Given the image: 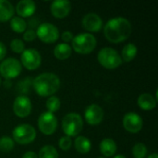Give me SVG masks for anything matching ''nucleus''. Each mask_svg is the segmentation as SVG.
<instances>
[{"instance_id": "1", "label": "nucleus", "mask_w": 158, "mask_h": 158, "mask_svg": "<svg viewBox=\"0 0 158 158\" xmlns=\"http://www.w3.org/2000/svg\"><path fill=\"white\" fill-rule=\"evenodd\" d=\"M132 31L131 22L121 17L109 19L104 27V35L107 41L118 44L126 41Z\"/></svg>"}, {"instance_id": "2", "label": "nucleus", "mask_w": 158, "mask_h": 158, "mask_svg": "<svg viewBox=\"0 0 158 158\" xmlns=\"http://www.w3.org/2000/svg\"><path fill=\"white\" fill-rule=\"evenodd\" d=\"M35 93L42 96L47 97L55 94L60 88V80L57 75L52 72H44L38 75L32 82Z\"/></svg>"}, {"instance_id": "3", "label": "nucleus", "mask_w": 158, "mask_h": 158, "mask_svg": "<svg viewBox=\"0 0 158 158\" xmlns=\"http://www.w3.org/2000/svg\"><path fill=\"white\" fill-rule=\"evenodd\" d=\"M95 37L89 32H82L73 37L71 41L72 49L81 55H88L96 47Z\"/></svg>"}, {"instance_id": "4", "label": "nucleus", "mask_w": 158, "mask_h": 158, "mask_svg": "<svg viewBox=\"0 0 158 158\" xmlns=\"http://www.w3.org/2000/svg\"><path fill=\"white\" fill-rule=\"evenodd\" d=\"M97 60L102 67L107 69H118L122 64L119 53L111 47L102 48L97 55Z\"/></svg>"}, {"instance_id": "5", "label": "nucleus", "mask_w": 158, "mask_h": 158, "mask_svg": "<svg viewBox=\"0 0 158 158\" xmlns=\"http://www.w3.org/2000/svg\"><path fill=\"white\" fill-rule=\"evenodd\" d=\"M83 129V119L77 113H69L62 119V130L68 137L78 136Z\"/></svg>"}, {"instance_id": "6", "label": "nucleus", "mask_w": 158, "mask_h": 158, "mask_svg": "<svg viewBox=\"0 0 158 158\" xmlns=\"http://www.w3.org/2000/svg\"><path fill=\"white\" fill-rule=\"evenodd\" d=\"M12 138V140L19 144H29L35 140L36 131L30 124H20L14 128Z\"/></svg>"}, {"instance_id": "7", "label": "nucleus", "mask_w": 158, "mask_h": 158, "mask_svg": "<svg viewBox=\"0 0 158 158\" xmlns=\"http://www.w3.org/2000/svg\"><path fill=\"white\" fill-rule=\"evenodd\" d=\"M22 70L20 62L15 57H8L4 59L0 64V74L6 80L17 78Z\"/></svg>"}, {"instance_id": "8", "label": "nucleus", "mask_w": 158, "mask_h": 158, "mask_svg": "<svg viewBox=\"0 0 158 158\" xmlns=\"http://www.w3.org/2000/svg\"><path fill=\"white\" fill-rule=\"evenodd\" d=\"M35 32L36 37L45 44H53L59 38V31L57 27L48 22L40 24Z\"/></svg>"}, {"instance_id": "9", "label": "nucleus", "mask_w": 158, "mask_h": 158, "mask_svg": "<svg viewBox=\"0 0 158 158\" xmlns=\"http://www.w3.org/2000/svg\"><path fill=\"white\" fill-rule=\"evenodd\" d=\"M38 128L44 135L54 134L57 128V118L55 114L48 111L42 113L38 118Z\"/></svg>"}, {"instance_id": "10", "label": "nucleus", "mask_w": 158, "mask_h": 158, "mask_svg": "<svg viewBox=\"0 0 158 158\" xmlns=\"http://www.w3.org/2000/svg\"><path fill=\"white\" fill-rule=\"evenodd\" d=\"M20 61L21 66L25 67L28 70H35L37 69L41 63H42V57L40 53L34 49V48H29L25 49L20 56Z\"/></svg>"}, {"instance_id": "11", "label": "nucleus", "mask_w": 158, "mask_h": 158, "mask_svg": "<svg viewBox=\"0 0 158 158\" xmlns=\"http://www.w3.org/2000/svg\"><path fill=\"white\" fill-rule=\"evenodd\" d=\"M31 102L25 95H19L13 103V112L19 118H26L31 112Z\"/></svg>"}, {"instance_id": "12", "label": "nucleus", "mask_w": 158, "mask_h": 158, "mask_svg": "<svg viewBox=\"0 0 158 158\" xmlns=\"http://www.w3.org/2000/svg\"><path fill=\"white\" fill-rule=\"evenodd\" d=\"M143 126V122L141 116L134 112L127 113L123 118V127L130 133H138L142 131Z\"/></svg>"}, {"instance_id": "13", "label": "nucleus", "mask_w": 158, "mask_h": 158, "mask_svg": "<svg viewBox=\"0 0 158 158\" xmlns=\"http://www.w3.org/2000/svg\"><path fill=\"white\" fill-rule=\"evenodd\" d=\"M104 115L105 114L103 108L96 104H92L88 106L84 111L85 121L92 126H96L100 124L104 118Z\"/></svg>"}, {"instance_id": "14", "label": "nucleus", "mask_w": 158, "mask_h": 158, "mask_svg": "<svg viewBox=\"0 0 158 158\" xmlns=\"http://www.w3.org/2000/svg\"><path fill=\"white\" fill-rule=\"evenodd\" d=\"M82 27L90 32H98L103 27V20L96 13H88L82 19Z\"/></svg>"}, {"instance_id": "15", "label": "nucleus", "mask_w": 158, "mask_h": 158, "mask_svg": "<svg viewBox=\"0 0 158 158\" xmlns=\"http://www.w3.org/2000/svg\"><path fill=\"white\" fill-rule=\"evenodd\" d=\"M71 9V4L67 0H56L53 1L50 6V10L52 15L56 19L66 18Z\"/></svg>"}, {"instance_id": "16", "label": "nucleus", "mask_w": 158, "mask_h": 158, "mask_svg": "<svg viewBox=\"0 0 158 158\" xmlns=\"http://www.w3.org/2000/svg\"><path fill=\"white\" fill-rule=\"evenodd\" d=\"M36 10L35 2L32 0H21L16 6V12L20 18H29L34 14Z\"/></svg>"}, {"instance_id": "17", "label": "nucleus", "mask_w": 158, "mask_h": 158, "mask_svg": "<svg viewBox=\"0 0 158 158\" xmlns=\"http://www.w3.org/2000/svg\"><path fill=\"white\" fill-rule=\"evenodd\" d=\"M99 148L101 154L106 158L112 157L117 152V143L111 138H105L101 141Z\"/></svg>"}, {"instance_id": "18", "label": "nucleus", "mask_w": 158, "mask_h": 158, "mask_svg": "<svg viewBox=\"0 0 158 158\" xmlns=\"http://www.w3.org/2000/svg\"><path fill=\"white\" fill-rule=\"evenodd\" d=\"M156 99L150 94H142L137 100V104L139 106V107L143 110H152L156 106Z\"/></svg>"}, {"instance_id": "19", "label": "nucleus", "mask_w": 158, "mask_h": 158, "mask_svg": "<svg viewBox=\"0 0 158 158\" xmlns=\"http://www.w3.org/2000/svg\"><path fill=\"white\" fill-rule=\"evenodd\" d=\"M15 9L13 5L7 0H0V21L6 22L13 18Z\"/></svg>"}, {"instance_id": "20", "label": "nucleus", "mask_w": 158, "mask_h": 158, "mask_svg": "<svg viewBox=\"0 0 158 158\" xmlns=\"http://www.w3.org/2000/svg\"><path fill=\"white\" fill-rule=\"evenodd\" d=\"M72 53V48L69 44L60 43L56 44L54 48V56L58 60H66L68 59Z\"/></svg>"}, {"instance_id": "21", "label": "nucleus", "mask_w": 158, "mask_h": 158, "mask_svg": "<svg viewBox=\"0 0 158 158\" xmlns=\"http://www.w3.org/2000/svg\"><path fill=\"white\" fill-rule=\"evenodd\" d=\"M74 147L80 154H87L92 148V143L85 136H77L74 140Z\"/></svg>"}, {"instance_id": "22", "label": "nucleus", "mask_w": 158, "mask_h": 158, "mask_svg": "<svg viewBox=\"0 0 158 158\" xmlns=\"http://www.w3.org/2000/svg\"><path fill=\"white\" fill-rule=\"evenodd\" d=\"M137 53H138L137 46L132 43H129L123 47L120 56H121L122 61L131 62L135 58V56H137Z\"/></svg>"}, {"instance_id": "23", "label": "nucleus", "mask_w": 158, "mask_h": 158, "mask_svg": "<svg viewBox=\"0 0 158 158\" xmlns=\"http://www.w3.org/2000/svg\"><path fill=\"white\" fill-rule=\"evenodd\" d=\"M10 27L13 31L17 33H23L26 30L27 23L20 17H13L10 19Z\"/></svg>"}, {"instance_id": "24", "label": "nucleus", "mask_w": 158, "mask_h": 158, "mask_svg": "<svg viewBox=\"0 0 158 158\" xmlns=\"http://www.w3.org/2000/svg\"><path fill=\"white\" fill-rule=\"evenodd\" d=\"M37 156L38 158H58V153L53 145H44L40 149Z\"/></svg>"}, {"instance_id": "25", "label": "nucleus", "mask_w": 158, "mask_h": 158, "mask_svg": "<svg viewBox=\"0 0 158 158\" xmlns=\"http://www.w3.org/2000/svg\"><path fill=\"white\" fill-rule=\"evenodd\" d=\"M45 106L48 110V112L50 113H56L60 109L61 106V102L60 99L56 96H49L47 98V101L45 103Z\"/></svg>"}, {"instance_id": "26", "label": "nucleus", "mask_w": 158, "mask_h": 158, "mask_svg": "<svg viewBox=\"0 0 158 158\" xmlns=\"http://www.w3.org/2000/svg\"><path fill=\"white\" fill-rule=\"evenodd\" d=\"M14 146H15L14 141L10 137L4 136L0 138V151L1 152H5V153L10 152L13 150Z\"/></svg>"}, {"instance_id": "27", "label": "nucleus", "mask_w": 158, "mask_h": 158, "mask_svg": "<svg viewBox=\"0 0 158 158\" xmlns=\"http://www.w3.org/2000/svg\"><path fill=\"white\" fill-rule=\"evenodd\" d=\"M132 155L134 158H144L147 156V148L145 144L139 143H136L132 148Z\"/></svg>"}, {"instance_id": "28", "label": "nucleus", "mask_w": 158, "mask_h": 158, "mask_svg": "<svg viewBox=\"0 0 158 158\" xmlns=\"http://www.w3.org/2000/svg\"><path fill=\"white\" fill-rule=\"evenodd\" d=\"M10 48L12 52L16 54H21L25 50V44L24 42L20 39H13L10 43Z\"/></svg>"}, {"instance_id": "29", "label": "nucleus", "mask_w": 158, "mask_h": 158, "mask_svg": "<svg viewBox=\"0 0 158 158\" xmlns=\"http://www.w3.org/2000/svg\"><path fill=\"white\" fill-rule=\"evenodd\" d=\"M72 145V141L69 137L68 136H63L59 139L58 142V146L61 150L63 151H69L71 148Z\"/></svg>"}, {"instance_id": "30", "label": "nucleus", "mask_w": 158, "mask_h": 158, "mask_svg": "<svg viewBox=\"0 0 158 158\" xmlns=\"http://www.w3.org/2000/svg\"><path fill=\"white\" fill-rule=\"evenodd\" d=\"M36 32L35 31L30 29V30H27L23 32V40L26 41V42H32L36 39Z\"/></svg>"}, {"instance_id": "31", "label": "nucleus", "mask_w": 158, "mask_h": 158, "mask_svg": "<svg viewBox=\"0 0 158 158\" xmlns=\"http://www.w3.org/2000/svg\"><path fill=\"white\" fill-rule=\"evenodd\" d=\"M73 37H74L73 33H72L71 31H64V32L62 33V35H61L62 41H63L65 44H68V43L71 42L72 39H73Z\"/></svg>"}, {"instance_id": "32", "label": "nucleus", "mask_w": 158, "mask_h": 158, "mask_svg": "<svg viewBox=\"0 0 158 158\" xmlns=\"http://www.w3.org/2000/svg\"><path fill=\"white\" fill-rule=\"evenodd\" d=\"M6 55V47L4 43L0 42V61H2Z\"/></svg>"}, {"instance_id": "33", "label": "nucleus", "mask_w": 158, "mask_h": 158, "mask_svg": "<svg viewBox=\"0 0 158 158\" xmlns=\"http://www.w3.org/2000/svg\"><path fill=\"white\" fill-rule=\"evenodd\" d=\"M22 158H38V156L32 151H28L23 155Z\"/></svg>"}, {"instance_id": "34", "label": "nucleus", "mask_w": 158, "mask_h": 158, "mask_svg": "<svg viewBox=\"0 0 158 158\" xmlns=\"http://www.w3.org/2000/svg\"><path fill=\"white\" fill-rule=\"evenodd\" d=\"M148 158H158V155L156 153H154V154H152V155H150Z\"/></svg>"}, {"instance_id": "35", "label": "nucleus", "mask_w": 158, "mask_h": 158, "mask_svg": "<svg viewBox=\"0 0 158 158\" xmlns=\"http://www.w3.org/2000/svg\"><path fill=\"white\" fill-rule=\"evenodd\" d=\"M113 158H126V156H123V155H118V156H114Z\"/></svg>"}, {"instance_id": "36", "label": "nucleus", "mask_w": 158, "mask_h": 158, "mask_svg": "<svg viewBox=\"0 0 158 158\" xmlns=\"http://www.w3.org/2000/svg\"><path fill=\"white\" fill-rule=\"evenodd\" d=\"M1 82H2V81H1V78H0V86H1Z\"/></svg>"}, {"instance_id": "37", "label": "nucleus", "mask_w": 158, "mask_h": 158, "mask_svg": "<svg viewBox=\"0 0 158 158\" xmlns=\"http://www.w3.org/2000/svg\"><path fill=\"white\" fill-rule=\"evenodd\" d=\"M99 158H106V157H99Z\"/></svg>"}]
</instances>
